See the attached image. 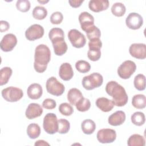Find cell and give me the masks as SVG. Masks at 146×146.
<instances>
[{
	"label": "cell",
	"mask_w": 146,
	"mask_h": 146,
	"mask_svg": "<svg viewBox=\"0 0 146 146\" xmlns=\"http://www.w3.org/2000/svg\"><path fill=\"white\" fill-rule=\"evenodd\" d=\"M81 128L84 134L91 135L96 129V124L92 120L86 119L82 123Z\"/></svg>",
	"instance_id": "cb8c5ba5"
},
{
	"label": "cell",
	"mask_w": 146,
	"mask_h": 146,
	"mask_svg": "<svg viewBox=\"0 0 146 146\" xmlns=\"http://www.w3.org/2000/svg\"><path fill=\"white\" fill-rule=\"evenodd\" d=\"M84 2L83 0H71V1H68V3L70 5L74 8H77L81 6V5Z\"/></svg>",
	"instance_id": "7bdbcfd3"
},
{
	"label": "cell",
	"mask_w": 146,
	"mask_h": 146,
	"mask_svg": "<svg viewBox=\"0 0 146 146\" xmlns=\"http://www.w3.org/2000/svg\"><path fill=\"white\" fill-rule=\"evenodd\" d=\"M89 50L87 52L88 59L92 61H97L101 57L100 48L102 47V42L100 39L90 40L88 42Z\"/></svg>",
	"instance_id": "52a82bcc"
},
{
	"label": "cell",
	"mask_w": 146,
	"mask_h": 146,
	"mask_svg": "<svg viewBox=\"0 0 146 146\" xmlns=\"http://www.w3.org/2000/svg\"><path fill=\"white\" fill-rule=\"evenodd\" d=\"M42 113L43 108L38 103H32L27 106L25 112V115L28 119L31 120L39 117Z\"/></svg>",
	"instance_id": "e0dca14e"
},
{
	"label": "cell",
	"mask_w": 146,
	"mask_h": 146,
	"mask_svg": "<svg viewBox=\"0 0 146 146\" xmlns=\"http://www.w3.org/2000/svg\"><path fill=\"white\" fill-rule=\"evenodd\" d=\"M38 2L39 3H42V4H44V3H46L47 2H48V1H38Z\"/></svg>",
	"instance_id": "f6af8a7d"
},
{
	"label": "cell",
	"mask_w": 146,
	"mask_h": 146,
	"mask_svg": "<svg viewBox=\"0 0 146 146\" xmlns=\"http://www.w3.org/2000/svg\"><path fill=\"white\" fill-rule=\"evenodd\" d=\"M131 119L133 124L137 126H141L145 123V117L143 112L137 111L134 112L131 115Z\"/></svg>",
	"instance_id": "4dcf8cb0"
},
{
	"label": "cell",
	"mask_w": 146,
	"mask_h": 146,
	"mask_svg": "<svg viewBox=\"0 0 146 146\" xmlns=\"http://www.w3.org/2000/svg\"><path fill=\"white\" fill-rule=\"evenodd\" d=\"M126 11L125 5L121 2H116L111 7V12L116 17H122Z\"/></svg>",
	"instance_id": "f546056e"
},
{
	"label": "cell",
	"mask_w": 146,
	"mask_h": 146,
	"mask_svg": "<svg viewBox=\"0 0 146 146\" xmlns=\"http://www.w3.org/2000/svg\"><path fill=\"white\" fill-rule=\"evenodd\" d=\"M33 17L38 20L44 19L47 15V9L40 6H37L35 7L32 12Z\"/></svg>",
	"instance_id": "f1b7e54d"
},
{
	"label": "cell",
	"mask_w": 146,
	"mask_h": 146,
	"mask_svg": "<svg viewBox=\"0 0 146 146\" xmlns=\"http://www.w3.org/2000/svg\"><path fill=\"white\" fill-rule=\"evenodd\" d=\"M26 131L29 138L35 139L39 136L40 134V128L37 124L31 123L28 125Z\"/></svg>",
	"instance_id": "4316f807"
},
{
	"label": "cell",
	"mask_w": 146,
	"mask_h": 146,
	"mask_svg": "<svg viewBox=\"0 0 146 146\" xmlns=\"http://www.w3.org/2000/svg\"><path fill=\"white\" fill-rule=\"evenodd\" d=\"M130 55L138 59L146 58V45L144 43H133L129 48Z\"/></svg>",
	"instance_id": "5bb4252c"
},
{
	"label": "cell",
	"mask_w": 146,
	"mask_h": 146,
	"mask_svg": "<svg viewBox=\"0 0 146 146\" xmlns=\"http://www.w3.org/2000/svg\"><path fill=\"white\" fill-rule=\"evenodd\" d=\"M109 5L108 0H91L88 3V7L91 11L99 13L107 10Z\"/></svg>",
	"instance_id": "d6986e66"
},
{
	"label": "cell",
	"mask_w": 146,
	"mask_h": 146,
	"mask_svg": "<svg viewBox=\"0 0 146 146\" xmlns=\"http://www.w3.org/2000/svg\"><path fill=\"white\" fill-rule=\"evenodd\" d=\"M132 106L137 109H143L146 106V98L144 95L137 94L132 99Z\"/></svg>",
	"instance_id": "484cf974"
},
{
	"label": "cell",
	"mask_w": 146,
	"mask_h": 146,
	"mask_svg": "<svg viewBox=\"0 0 146 146\" xmlns=\"http://www.w3.org/2000/svg\"><path fill=\"white\" fill-rule=\"evenodd\" d=\"M136 69L135 63L132 60H127L123 62L117 68V74L123 79H129L135 72Z\"/></svg>",
	"instance_id": "ba28073f"
},
{
	"label": "cell",
	"mask_w": 146,
	"mask_h": 146,
	"mask_svg": "<svg viewBox=\"0 0 146 146\" xmlns=\"http://www.w3.org/2000/svg\"><path fill=\"white\" fill-rule=\"evenodd\" d=\"M28 97L33 100L39 99L43 94V89L42 86L38 83H33L30 84L27 90Z\"/></svg>",
	"instance_id": "44dd1931"
},
{
	"label": "cell",
	"mask_w": 146,
	"mask_h": 146,
	"mask_svg": "<svg viewBox=\"0 0 146 146\" xmlns=\"http://www.w3.org/2000/svg\"><path fill=\"white\" fill-rule=\"evenodd\" d=\"M56 106V103L55 100L52 99L47 98L44 100L42 103V107L47 110H52Z\"/></svg>",
	"instance_id": "60d3db41"
},
{
	"label": "cell",
	"mask_w": 146,
	"mask_h": 146,
	"mask_svg": "<svg viewBox=\"0 0 146 146\" xmlns=\"http://www.w3.org/2000/svg\"><path fill=\"white\" fill-rule=\"evenodd\" d=\"M51 59V52L48 47L44 44L37 46L35 50L34 68L38 73H43L47 68Z\"/></svg>",
	"instance_id": "7a4b0ae2"
},
{
	"label": "cell",
	"mask_w": 146,
	"mask_h": 146,
	"mask_svg": "<svg viewBox=\"0 0 146 146\" xmlns=\"http://www.w3.org/2000/svg\"><path fill=\"white\" fill-rule=\"evenodd\" d=\"M82 97H83L82 93L76 88H71L67 93V99L72 105L75 106L78 101Z\"/></svg>",
	"instance_id": "603a6c76"
},
{
	"label": "cell",
	"mask_w": 146,
	"mask_h": 146,
	"mask_svg": "<svg viewBox=\"0 0 146 146\" xmlns=\"http://www.w3.org/2000/svg\"><path fill=\"white\" fill-rule=\"evenodd\" d=\"M125 113L124 111H117L108 117V122L112 126H118L125 121Z\"/></svg>",
	"instance_id": "ffe728a7"
},
{
	"label": "cell",
	"mask_w": 146,
	"mask_h": 146,
	"mask_svg": "<svg viewBox=\"0 0 146 146\" xmlns=\"http://www.w3.org/2000/svg\"><path fill=\"white\" fill-rule=\"evenodd\" d=\"M103 82L102 75L98 72H94L89 75L85 76L82 82L84 88L87 90H92L100 87Z\"/></svg>",
	"instance_id": "3957f363"
},
{
	"label": "cell",
	"mask_w": 146,
	"mask_h": 146,
	"mask_svg": "<svg viewBox=\"0 0 146 146\" xmlns=\"http://www.w3.org/2000/svg\"><path fill=\"white\" fill-rule=\"evenodd\" d=\"M1 94L3 98L9 102H18L23 96V91L21 88L13 86L3 89Z\"/></svg>",
	"instance_id": "5b68a950"
},
{
	"label": "cell",
	"mask_w": 146,
	"mask_h": 146,
	"mask_svg": "<svg viewBox=\"0 0 146 146\" xmlns=\"http://www.w3.org/2000/svg\"><path fill=\"white\" fill-rule=\"evenodd\" d=\"M87 38L90 40L95 39H100L101 32L100 29L96 26L94 25L86 31Z\"/></svg>",
	"instance_id": "836d02e7"
},
{
	"label": "cell",
	"mask_w": 146,
	"mask_h": 146,
	"mask_svg": "<svg viewBox=\"0 0 146 146\" xmlns=\"http://www.w3.org/2000/svg\"><path fill=\"white\" fill-rule=\"evenodd\" d=\"M46 87L49 94L56 96L62 95L65 90L64 86L54 76H51L47 80Z\"/></svg>",
	"instance_id": "8992f818"
},
{
	"label": "cell",
	"mask_w": 146,
	"mask_h": 146,
	"mask_svg": "<svg viewBox=\"0 0 146 146\" xmlns=\"http://www.w3.org/2000/svg\"><path fill=\"white\" fill-rule=\"evenodd\" d=\"M43 27L38 24H34L28 27L25 31L26 38L30 41L41 38L44 35Z\"/></svg>",
	"instance_id": "8fae6325"
},
{
	"label": "cell",
	"mask_w": 146,
	"mask_h": 146,
	"mask_svg": "<svg viewBox=\"0 0 146 146\" xmlns=\"http://www.w3.org/2000/svg\"><path fill=\"white\" fill-rule=\"evenodd\" d=\"M17 44L16 36L11 33L6 34L2 39L0 43L1 49L4 52L12 51Z\"/></svg>",
	"instance_id": "7c38bea8"
},
{
	"label": "cell",
	"mask_w": 146,
	"mask_h": 146,
	"mask_svg": "<svg viewBox=\"0 0 146 146\" xmlns=\"http://www.w3.org/2000/svg\"><path fill=\"white\" fill-rule=\"evenodd\" d=\"M35 146H40V145H50V144L48 143L47 142H46L44 140H37L35 144H34Z\"/></svg>",
	"instance_id": "ee69618b"
},
{
	"label": "cell",
	"mask_w": 146,
	"mask_h": 146,
	"mask_svg": "<svg viewBox=\"0 0 146 146\" xmlns=\"http://www.w3.org/2000/svg\"><path fill=\"white\" fill-rule=\"evenodd\" d=\"M106 91L112 98L115 106L123 107L128 100V97L124 88L116 81H110L106 86Z\"/></svg>",
	"instance_id": "6da1fadb"
},
{
	"label": "cell",
	"mask_w": 146,
	"mask_h": 146,
	"mask_svg": "<svg viewBox=\"0 0 146 146\" xmlns=\"http://www.w3.org/2000/svg\"><path fill=\"white\" fill-rule=\"evenodd\" d=\"M30 2L28 0H18L16 2L17 9L21 12H27L30 9Z\"/></svg>",
	"instance_id": "74e56055"
},
{
	"label": "cell",
	"mask_w": 146,
	"mask_h": 146,
	"mask_svg": "<svg viewBox=\"0 0 146 146\" xmlns=\"http://www.w3.org/2000/svg\"><path fill=\"white\" fill-rule=\"evenodd\" d=\"M59 77L64 81H68L74 76V71L69 63H62L59 70Z\"/></svg>",
	"instance_id": "ac0fdd59"
},
{
	"label": "cell",
	"mask_w": 146,
	"mask_h": 146,
	"mask_svg": "<svg viewBox=\"0 0 146 146\" xmlns=\"http://www.w3.org/2000/svg\"><path fill=\"white\" fill-rule=\"evenodd\" d=\"M68 38L73 47L75 48L83 47L86 43V39L84 34L76 29H71L68 33Z\"/></svg>",
	"instance_id": "9c48e42d"
},
{
	"label": "cell",
	"mask_w": 146,
	"mask_h": 146,
	"mask_svg": "<svg viewBox=\"0 0 146 146\" xmlns=\"http://www.w3.org/2000/svg\"><path fill=\"white\" fill-rule=\"evenodd\" d=\"M125 24L130 29H139L143 25V17L137 13H131L126 18Z\"/></svg>",
	"instance_id": "4fadbf2b"
},
{
	"label": "cell",
	"mask_w": 146,
	"mask_h": 146,
	"mask_svg": "<svg viewBox=\"0 0 146 146\" xmlns=\"http://www.w3.org/2000/svg\"><path fill=\"white\" fill-rule=\"evenodd\" d=\"M76 109L80 112H86L88 111L91 107V102L88 99L82 97L75 104Z\"/></svg>",
	"instance_id": "d6a6232c"
},
{
	"label": "cell",
	"mask_w": 146,
	"mask_h": 146,
	"mask_svg": "<svg viewBox=\"0 0 146 146\" xmlns=\"http://www.w3.org/2000/svg\"><path fill=\"white\" fill-rule=\"evenodd\" d=\"M145 144L144 137L139 134L132 135L127 140V145L129 146H144Z\"/></svg>",
	"instance_id": "d4e9b609"
},
{
	"label": "cell",
	"mask_w": 146,
	"mask_h": 146,
	"mask_svg": "<svg viewBox=\"0 0 146 146\" xmlns=\"http://www.w3.org/2000/svg\"><path fill=\"white\" fill-rule=\"evenodd\" d=\"M96 106L101 111L104 112L111 111L114 107V103L112 100L108 99L107 98L100 97L96 99L95 102Z\"/></svg>",
	"instance_id": "7402d4cb"
},
{
	"label": "cell",
	"mask_w": 146,
	"mask_h": 146,
	"mask_svg": "<svg viewBox=\"0 0 146 146\" xmlns=\"http://www.w3.org/2000/svg\"><path fill=\"white\" fill-rule=\"evenodd\" d=\"M50 40L52 42L55 55L58 56H62L67 52L68 47L64 40V36L55 38Z\"/></svg>",
	"instance_id": "9a60e30c"
},
{
	"label": "cell",
	"mask_w": 146,
	"mask_h": 146,
	"mask_svg": "<svg viewBox=\"0 0 146 146\" xmlns=\"http://www.w3.org/2000/svg\"><path fill=\"white\" fill-rule=\"evenodd\" d=\"M10 28V24L6 21H0V31L1 33L7 31Z\"/></svg>",
	"instance_id": "b9f144b4"
},
{
	"label": "cell",
	"mask_w": 146,
	"mask_h": 146,
	"mask_svg": "<svg viewBox=\"0 0 146 146\" xmlns=\"http://www.w3.org/2000/svg\"><path fill=\"white\" fill-rule=\"evenodd\" d=\"M63 19V15L61 12L55 11L50 16V22L54 25H59L61 23Z\"/></svg>",
	"instance_id": "f35d334b"
},
{
	"label": "cell",
	"mask_w": 146,
	"mask_h": 146,
	"mask_svg": "<svg viewBox=\"0 0 146 146\" xmlns=\"http://www.w3.org/2000/svg\"><path fill=\"white\" fill-rule=\"evenodd\" d=\"M96 137L101 143H111L116 140V133L113 129L103 128L98 131Z\"/></svg>",
	"instance_id": "30bf717a"
},
{
	"label": "cell",
	"mask_w": 146,
	"mask_h": 146,
	"mask_svg": "<svg viewBox=\"0 0 146 146\" xmlns=\"http://www.w3.org/2000/svg\"><path fill=\"white\" fill-rule=\"evenodd\" d=\"M70 128V122L65 119L58 120V133L60 134L67 133Z\"/></svg>",
	"instance_id": "d590c367"
},
{
	"label": "cell",
	"mask_w": 146,
	"mask_h": 146,
	"mask_svg": "<svg viewBox=\"0 0 146 146\" xmlns=\"http://www.w3.org/2000/svg\"><path fill=\"white\" fill-rule=\"evenodd\" d=\"M75 68L79 72L84 74L88 72L90 70L91 65L86 60H79L76 62Z\"/></svg>",
	"instance_id": "e575fe53"
},
{
	"label": "cell",
	"mask_w": 146,
	"mask_h": 146,
	"mask_svg": "<svg viewBox=\"0 0 146 146\" xmlns=\"http://www.w3.org/2000/svg\"><path fill=\"white\" fill-rule=\"evenodd\" d=\"M133 84L135 88L139 91H143L145 88V76L139 74L135 76L134 78Z\"/></svg>",
	"instance_id": "1f68e13d"
},
{
	"label": "cell",
	"mask_w": 146,
	"mask_h": 146,
	"mask_svg": "<svg viewBox=\"0 0 146 146\" xmlns=\"http://www.w3.org/2000/svg\"><path fill=\"white\" fill-rule=\"evenodd\" d=\"M78 18L81 29L84 31L94 25V17L87 11L81 13Z\"/></svg>",
	"instance_id": "2e32d148"
},
{
	"label": "cell",
	"mask_w": 146,
	"mask_h": 146,
	"mask_svg": "<svg viewBox=\"0 0 146 146\" xmlns=\"http://www.w3.org/2000/svg\"><path fill=\"white\" fill-rule=\"evenodd\" d=\"M64 36L63 30L59 27H54L51 29L48 33V38L51 40L54 38Z\"/></svg>",
	"instance_id": "ab89813d"
},
{
	"label": "cell",
	"mask_w": 146,
	"mask_h": 146,
	"mask_svg": "<svg viewBox=\"0 0 146 146\" xmlns=\"http://www.w3.org/2000/svg\"><path fill=\"white\" fill-rule=\"evenodd\" d=\"M59 111L62 115L68 116L73 113L74 108L70 104L67 103H63L59 106Z\"/></svg>",
	"instance_id": "8d00e7d4"
},
{
	"label": "cell",
	"mask_w": 146,
	"mask_h": 146,
	"mask_svg": "<svg viewBox=\"0 0 146 146\" xmlns=\"http://www.w3.org/2000/svg\"><path fill=\"white\" fill-rule=\"evenodd\" d=\"M43 127L48 134L53 135L58 131V120L54 113H47L43 119Z\"/></svg>",
	"instance_id": "277c9868"
},
{
	"label": "cell",
	"mask_w": 146,
	"mask_h": 146,
	"mask_svg": "<svg viewBox=\"0 0 146 146\" xmlns=\"http://www.w3.org/2000/svg\"><path fill=\"white\" fill-rule=\"evenodd\" d=\"M13 73L12 69L9 67H5L0 70V85L3 86L7 83Z\"/></svg>",
	"instance_id": "83f0119b"
}]
</instances>
